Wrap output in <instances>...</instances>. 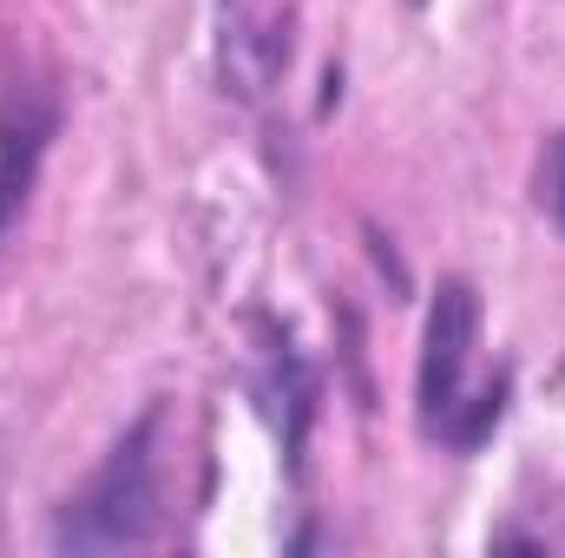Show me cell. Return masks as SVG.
Instances as JSON below:
<instances>
[{"label": "cell", "mask_w": 565, "mask_h": 558, "mask_svg": "<svg viewBox=\"0 0 565 558\" xmlns=\"http://www.w3.org/2000/svg\"><path fill=\"white\" fill-rule=\"evenodd\" d=\"M540 204L565 224V132L546 144V164H540Z\"/></svg>", "instance_id": "4"}, {"label": "cell", "mask_w": 565, "mask_h": 558, "mask_svg": "<svg viewBox=\"0 0 565 558\" xmlns=\"http://www.w3.org/2000/svg\"><path fill=\"white\" fill-rule=\"evenodd\" d=\"M473 342H480V296H473V282L447 277L434 289V309H427L415 401H422L427 440H447V447H460V453H473V447L500 427V415H507V375L467 388Z\"/></svg>", "instance_id": "1"}, {"label": "cell", "mask_w": 565, "mask_h": 558, "mask_svg": "<svg viewBox=\"0 0 565 558\" xmlns=\"http://www.w3.org/2000/svg\"><path fill=\"white\" fill-rule=\"evenodd\" d=\"M158 427H164V415L145 408L119 433V447L106 453V466L60 506V519H53L60 552H139L158 539V519H164V506H158Z\"/></svg>", "instance_id": "2"}, {"label": "cell", "mask_w": 565, "mask_h": 558, "mask_svg": "<svg viewBox=\"0 0 565 558\" xmlns=\"http://www.w3.org/2000/svg\"><path fill=\"white\" fill-rule=\"evenodd\" d=\"M60 132V112L40 86H13L7 106H0V237L20 224L26 197H33V178H40V158Z\"/></svg>", "instance_id": "3"}]
</instances>
